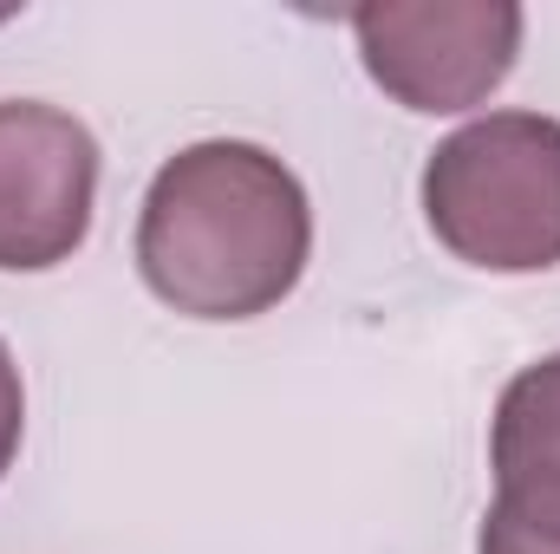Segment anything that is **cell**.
Returning a JSON list of instances; mask_svg holds the SVG:
<instances>
[{
	"label": "cell",
	"instance_id": "1",
	"mask_svg": "<svg viewBox=\"0 0 560 554\" xmlns=\"http://www.w3.org/2000/svg\"><path fill=\"white\" fill-rule=\"evenodd\" d=\"M306 189L261 143H189L143 189L138 268L189 320H255L280 307L306 275Z\"/></svg>",
	"mask_w": 560,
	"mask_h": 554
},
{
	"label": "cell",
	"instance_id": "2",
	"mask_svg": "<svg viewBox=\"0 0 560 554\" xmlns=\"http://www.w3.org/2000/svg\"><path fill=\"white\" fill-rule=\"evenodd\" d=\"M430 235L489 275H541L560 262V118L489 112L423 163Z\"/></svg>",
	"mask_w": 560,
	"mask_h": 554
},
{
	"label": "cell",
	"instance_id": "3",
	"mask_svg": "<svg viewBox=\"0 0 560 554\" xmlns=\"http://www.w3.org/2000/svg\"><path fill=\"white\" fill-rule=\"evenodd\" d=\"M352 39L365 72L405 112H469L482 105L515 53L522 7L515 0H372L352 7Z\"/></svg>",
	"mask_w": 560,
	"mask_h": 554
},
{
	"label": "cell",
	"instance_id": "4",
	"mask_svg": "<svg viewBox=\"0 0 560 554\" xmlns=\"http://www.w3.org/2000/svg\"><path fill=\"white\" fill-rule=\"evenodd\" d=\"M98 143L39 99H0V268L39 275L72 262L92 229Z\"/></svg>",
	"mask_w": 560,
	"mask_h": 554
},
{
	"label": "cell",
	"instance_id": "5",
	"mask_svg": "<svg viewBox=\"0 0 560 554\" xmlns=\"http://www.w3.org/2000/svg\"><path fill=\"white\" fill-rule=\"evenodd\" d=\"M489 463L509 496H560V353L509 379Z\"/></svg>",
	"mask_w": 560,
	"mask_h": 554
},
{
	"label": "cell",
	"instance_id": "6",
	"mask_svg": "<svg viewBox=\"0 0 560 554\" xmlns=\"http://www.w3.org/2000/svg\"><path fill=\"white\" fill-rule=\"evenodd\" d=\"M476 554H560V496H509V489H495Z\"/></svg>",
	"mask_w": 560,
	"mask_h": 554
},
{
	"label": "cell",
	"instance_id": "7",
	"mask_svg": "<svg viewBox=\"0 0 560 554\" xmlns=\"http://www.w3.org/2000/svg\"><path fill=\"white\" fill-rule=\"evenodd\" d=\"M20 430H26V392H20V366H13V353L0 339V476L20 457Z\"/></svg>",
	"mask_w": 560,
	"mask_h": 554
}]
</instances>
